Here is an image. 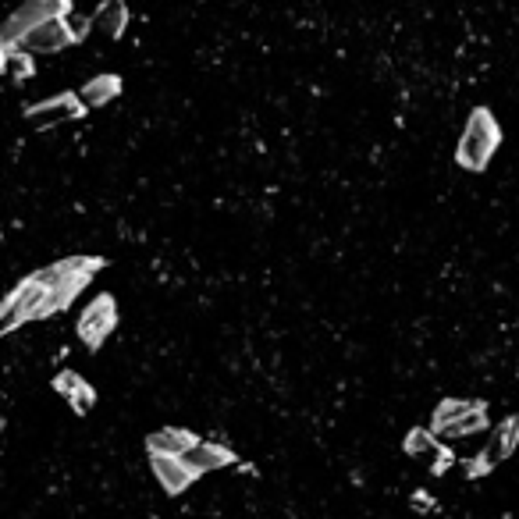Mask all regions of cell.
<instances>
[{"mask_svg":"<svg viewBox=\"0 0 519 519\" xmlns=\"http://www.w3.org/2000/svg\"><path fill=\"white\" fill-rule=\"evenodd\" d=\"M104 264H107L104 256H64V260H57V264L36 271L43 281H47V299H43L40 317L36 320H47V317H54V313L68 310L82 288L104 271Z\"/></svg>","mask_w":519,"mask_h":519,"instance_id":"cell-1","label":"cell"},{"mask_svg":"<svg viewBox=\"0 0 519 519\" xmlns=\"http://www.w3.org/2000/svg\"><path fill=\"white\" fill-rule=\"evenodd\" d=\"M502 146V128H498V118L488 111V107H473L470 118H466V128H463V139L456 146V164L463 171H488L491 157L498 153Z\"/></svg>","mask_w":519,"mask_h":519,"instance_id":"cell-2","label":"cell"},{"mask_svg":"<svg viewBox=\"0 0 519 519\" xmlns=\"http://www.w3.org/2000/svg\"><path fill=\"white\" fill-rule=\"evenodd\" d=\"M43 299H47V281H43L40 274H29L25 281H18L15 292L4 299V313H0V331H4V335H11V331H18L22 324L36 320V317H40Z\"/></svg>","mask_w":519,"mask_h":519,"instance_id":"cell-3","label":"cell"},{"mask_svg":"<svg viewBox=\"0 0 519 519\" xmlns=\"http://www.w3.org/2000/svg\"><path fill=\"white\" fill-rule=\"evenodd\" d=\"M68 8H72V0H22V8L11 11L0 36H4V43H18L36 25L50 22V18H68Z\"/></svg>","mask_w":519,"mask_h":519,"instance_id":"cell-4","label":"cell"},{"mask_svg":"<svg viewBox=\"0 0 519 519\" xmlns=\"http://www.w3.org/2000/svg\"><path fill=\"white\" fill-rule=\"evenodd\" d=\"M114 328H118V303L114 296H96L79 317V338L89 349H100Z\"/></svg>","mask_w":519,"mask_h":519,"instance_id":"cell-5","label":"cell"},{"mask_svg":"<svg viewBox=\"0 0 519 519\" xmlns=\"http://www.w3.org/2000/svg\"><path fill=\"white\" fill-rule=\"evenodd\" d=\"M86 114V100L79 93H61V96H50L43 104H32L25 107V121L32 128H50V125H64V121H75Z\"/></svg>","mask_w":519,"mask_h":519,"instance_id":"cell-6","label":"cell"},{"mask_svg":"<svg viewBox=\"0 0 519 519\" xmlns=\"http://www.w3.org/2000/svg\"><path fill=\"white\" fill-rule=\"evenodd\" d=\"M18 43H22L25 50H32V54H57V50L72 47V43H79V40H75L72 22H68V18H50V22H43L32 32H25Z\"/></svg>","mask_w":519,"mask_h":519,"instance_id":"cell-7","label":"cell"},{"mask_svg":"<svg viewBox=\"0 0 519 519\" xmlns=\"http://www.w3.org/2000/svg\"><path fill=\"white\" fill-rule=\"evenodd\" d=\"M150 466L153 477L160 480V488L168 495H182L200 480V470L189 463V456H150Z\"/></svg>","mask_w":519,"mask_h":519,"instance_id":"cell-8","label":"cell"},{"mask_svg":"<svg viewBox=\"0 0 519 519\" xmlns=\"http://www.w3.org/2000/svg\"><path fill=\"white\" fill-rule=\"evenodd\" d=\"M200 445V438L185 427H164V431H153L146 438V452L150 456H189L192 448Z\"/></svg>","mask_w":519,"mask_h":519,"instance_id":"cell-9","label":"cell"},{"mask_svg":"<svg viewBox=\"0 0 519 519\" xmlns=\"http://www.w3.org/2000/svg\"><path fill=\"white\" fill-rule=\"evenodd\" d=\"M54 392L64 395V399H68V406H72L79 416H86L89 409H93V402H96L93 384L82 381V377L75 374V370H61V374L54 377Z\"/></svg>","mask_w":519,"mask_h":519,"instance_id":"cell-10","label":"cell"},{"mask_svg":"<svg viewBox=\"0 0 519 519\" xmlns=\"http://www.w3.org/2000/svg\"><path fill=\"white\" fill-rule=\"evenodd\" d=\"M402 448H406L409 456H416V459H434V473H445L448 452H445V445H441L438 434H434V431L413 427V431L406 434V441H402Z\"/></svg>","mask_w":519,"mask_h":519,"instance_id":"cell-11","label":"cell"},{"mask_svg":"<svg viewBox=\"0 0 519 519\" xmlns=\"http://www.w3.org/2000/svg\"><path fill=\"white\" fill-rule=\"evenodd\" d=\"M189 463L200 473H207V470H224V466L239 463V456H235L228 445H221V441H200V445L189 452Z\"/></svg>","mask_w":519,"mask_h":519,"instance_id":"cell-12","label":"cell"},{"mask_svg":"<svg viewBox=\"0 0 519 519\" xmlns=\"http://www.w3.org/2000/svg\"><path fill=\"white\" fill-rule=\"evenodd\" d=\"M89 25H93L96 32H104V36H111V40H118L121 32H125V25H128L125 0H100V8L93 11Z\"/></svg>","mask_w":519,"mask_h":519,"instance_id":"cell-13","label":"cell"},{"mask_svg":"<svg viewBox=\"0 0 519 519\" xmlns=\"http://www.w3.org/2000/svg\"><path fill=\"white\" fill-rule=\"evenodd\" d=\"M516 448H519V413L516 416H505L502 424L491 431L488 452H484V456H488L491 463H502V459H509Z\"/></svg>","mask_w":519,"mask_h":519,"instance_id":"cell-14","label":"cell"},{"mask_svg":"<svg viewBox=\"0 0 519 519\" xmlns=\"http://www.w3.org/2000/svg\"><path fill=\"white\" fill-rule=\"evenodd\" d=\"M484 431H488V406H484V402H470V409H466L441 438H473V434H484Z\"/></svg>","mask_w":519,"mask_h":519,"instance_id":"cell-15","label":"cell"},{"mask_svg":"<svg viewBox=\"0 0 519 519\" xmlns=\"http://www.w3.org/2000/svg\"><path fill=\"white\" fill-rule=\"evenodd\" d=\"M118 93H121L118 75H96V79H89L86 86H82L79 96L86 100V107H104V104H111Z\"/></svg>","mask_w":519,"mask_h":519,"instance_id":"cell-16","label":"cell"},{"mask_svg":"<svg viewBox=\"0 0 519 519\" xmlns=\"http://www.w3.org/2000/svg\"><path fill=\"white\" fill-rule=\"evenodd\" d=\"M4 75L15 82L32 75V50H25L22 43H4Z\"/></svg>","mask_w":519,"mask_h":519,"instance_id":"cell-17","label":"cell"},{"mask_svg":"<svg viewBox=\"0 0 519 519\" xmlns=\"http://www.w3.org/2000/svg\"><path fill=\"white\" fill-rule=\"evenodd\" d=\"M466 409H470V399H441L438 409H434V416H431V431L441 438V434H445L448 427L456 424V420L466 413Z\"/></svg>","mask_w":519,"mask_h":519,"instance_id":"cell-18","label":"cell"},{"mask_svg":"<svg viewBox=\"0 0 519 519\" xmlns=\"http://www.w3.org/2000/svg\"><path fill=\"white\" fill-rule=\"evenodd\" d=\"M68 22H72V32H75V40H82V36H86V29L89 25L82 22V18H68Z\"/></svg>","mask_w":519,"mask_h":519,"instance_id":"cell-19","label":"cell"},{"mask_svg":"<svg viewBox=\"0 0 519 519\" xmlns=\"http://www.w3.org/2000/svg\"><path fill=\"white\" fill-rule=\"evenodd\" d=\"M413 502H416V509H424V505H427V509H434V498H424V491H416Z\"/></svg>","mask_w":519,"mask_h":519,"instance_id":"cell-20","label":"cell"}]
</instances>
